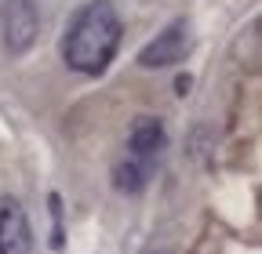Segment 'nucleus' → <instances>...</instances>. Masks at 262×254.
Here are the masks:
<instances>
[{
	"mask_svg": "<svg viewBox=\"0 0 262 254\" xmlns=\"http://www.w3.org/2000/svg\"><path fill=\"white\" fill-rule=\"evenodd\" d=\"M0 254H33V229L15 196H0Z\"/></svg>",
	"mask_w": 262,
	"mask_h": 254,
	"instance_id": "obj_4",
	"label": "nucleus"
},
{
	"mask_svg": "<svg viewBox=\"0 0 262 254\" xmlns=\"http://www.w3.org/2000/svg\"><path fill=\"white\" fill-rule=\"evenodd\" d=\"M189 55V29L186 22H171L164 33H157V40H149L142 51H139V66L142 69H171Z\"/></svg>",
	"mask_w": 262,
	"mask_h": 254,
	"instance_id": "obj_3",
	"label": "nucleus"
},
{
	"mask_svg": "<svg viewBox=\"0 0 262 254\" xmlns=\"http://www.w3.org/2000/svg\"><path fill=\"white\" fill-rule=\"evenodd\" d=\"M149 182V164L139 160V156H124V160L113 164V185L120 193H142Z\"/></svg>",
	"mask_w": 262,
	"mask_h": 254,
	"instance_id": "obj_6",
	"label": "nucleus"
},
{
	"mask_svg": "<svg viewBox=\"0 0 262 254\" xmlns=\"http://www.w3.org/2000/svg\"><path fill=\"white\" fill-rule=\"evenodd\" d=\"M40 37V15L33 0H4L0 4V40L11 55H26Z\"/></svg>",
	"mask_w": 262,
	"mask_h": 254,
	"instance_id": "obj_2",
	"label": "nucleus"
},
{
	"mask_svg": "<svg viewBox=\"0 0 262 254\" xmlns=\"http://www.w3.org/2000/svg\"><path fill=\"white\" fill-rule=\"evenodd\" d=\"M120 33H124V26H120V15L113 11V4H106V0L84 4L73 15L70 29H66V40H62L66 66L84 77L106 73V66L120 47Z\"/></svg>",
	"mask_w": 262,
	"mask_h": 254,
	"instance_id": "obj_1",
	"label": "nucleus"
},
{
	"mask_svg": "<svg viewBox=\"0 0 262 254\" xmlns=\"http://www.w3.org/2000/svg\"><path fill=\"white\" fill-rule=\"evenodd\" d=\"M164 142H168V135H164V123H160L157 116H139L135 123H131V135H127L131 156H139V160L153 164L157 153L164 149Z\"/></svg>",
	"mask_w": 262,
	"mask_h": 254,
	"instance_id": "obj_5",
	"label": "nucleus"
}]
</instances>
